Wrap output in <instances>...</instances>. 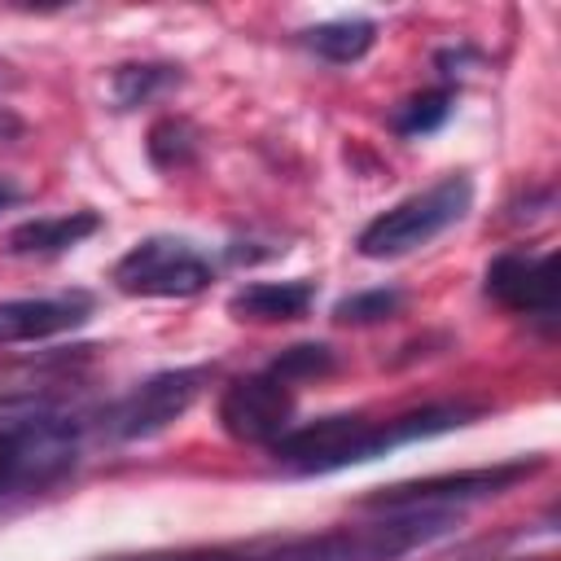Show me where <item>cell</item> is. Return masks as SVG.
<instances>
[{
	"label": "cell",
	"mask_w": 561,
	"mask_h": 561,
	"mask_svg": "<svg viewBox=\"0 0 561 561\" xmlns=\"http://www.w3.org/2000/svg\"><path fill=\"white\" fill-rule=\"evenodd\" d=\"M145 149H149V162L158 171H180V167H188L197 158V127L188 118H180V114H167V118H158L149 127Z\"/></svg>",
	"instance_id": "obj_15"
},
{
	"label": "cell",
	"mask_w": 561,
	"mask_h": 561,
	"mask_svg": "<svg viewBox=\"0 0 561 561\" xmlns=\"http://www.w3.org/2000/svg\"><path fill=\"white\" fill-rule=\"evenodd\" d=\"M210 259L180 237H145L110 272V280L131 298H193L210 285Z\"/></svg>",
	"instance_id": "obj_5"
},
{
	"label": "cell",
	"mask_w": 561,
	"mask_h": 561,
	"mask_svg": "<svg viewBox=\"0 0 561 561\" xmlns=\"http://www.w3.org/2000/svg\"><path fill=\"white\" fill-rule=\"evenodd\" d=\"M364 416H320L311 425H289L272 456L298 473H333L346 465H364Z\"/></svg>",
	"instance_id": "obj_7"
},
{
	"label": "cell",
	"mask_w": 561,
	"mask_h": 561,
	"mask_svg": "<svg viewBox=\"0 0 561 561\" xmlns=\"http://www.w3.org/2000/svg\"><path fill=\"white\" fill-rule=\"evenodd\" d=\"M543 460H504V465H486V469H460V473H434V478H416V482H394V486H377L368 491L359 504L368 513H412V508H451V504H469V500H486L500 491H513L517 482H526L530 473H539Z\"/></svg>",
	"instance_id": "obj_4"
},
{
	"label": "cell",
	"mask_w": 561,
	"mask_h": 561,
	"mask_svg": "<svg viewBox=\"0 0 561 561\" xmlns=\"http://www.w3.org/2000/svg\"><path fill=\"white\" fill-rule=\"evenodd\" d=\"M456 508H412V513H381L359 526H333L294 539H259L232 548L237 561H399L412 548H425L456 530Z\"/></svg>",
	"instance_id": "obj_1"
},
{
	"label": "cell",
	"mask_w": 561,
	"mask_h": 561,
	"mask_svg": "<svg viewBox=\"0 0 561 561\" xmlns=\"http://www.w3.org/2000/svg\"><path fill=\"white\" fill-rule=\"evenodd\" d=\"M535 561H548V557H535Z\"/></svg>",
	"instance_id": "obj_22"
},
{
	"label": "cell",
	"mask_w": 561,
	"mask_h": 561,
	"mask_svg": "<svg viewBox=\"0 0 561 561\" xmlns=\"http://www.w3.org/2000/svg\"><path fill=\"white\" fill-rule=\"evenodd\" d=\"M486 294L504 302L508 311L522 316H557V254H526V250H504L486 267Z\"/></svg>",
	"instance_id": "obj_9"
},
{
	"label": "cell",
	"mask_w": 561,
	"mask_h": 561,
	"mask_svg": "<svg viewBox=\"0 0 561 561\" xmlns=\"http://www.w3.org/2000/svg\"><path fill=\"white\" fill-rule=\"evenodd\" d=\"M92 316V294H48V298H9L0 302V346L13 342H39L57 337L66 329H79Z\"/></svg>",
	"instance_id": "obj_10"
},
{
	"label": "cell",
	"mask_w": 561,
	"mask_h": 561,
	"mask_svg": "<svg viewBox=\"0 0 561 561\" xmlns=\"http://www.w3.org/2000/svg\"><path fill=\"white\" fill-rule=\"evenodd\" d=\"M0 412L9 416L0 425V500L48 491L75 469L83 421L57 412L48 399L35 394H22Z\"/></svg>",
	"instance_id": "obj_2"
},
{
	"label": "cell",
	"mask_w": 561,
	"mask_h": 561,
	"mask_svg": "<svg viewBox=\"0 0 561 561\" xmlns=\"http://www.w3.org/2000/svg\"><path fill=\"white\" fill-rule=\"evenodd\" d=\"M92 232H101V215L96 210H70V215L18 224L4 237V250L9 254H61V250H75L79 241H88Z\"/></svg>",
	"instance_id": "obj_12"
},
{
	"label": "cell",
	"mask_w": 561,
	"mask_h": 561,
	"mask_svg": "<svg viewBox=\"0 0 561 561\" xmlns=\"http://www.w3.org/2000/svg\"><path fill=\"white\" fill-rule=\"evenodd\" d=\"M13 202H22V188H18L9 175H0V210H4V206H13Z\"/></svg>",
	"instance_id": "obj_20"
},
{
	"label": "cell",
	"mask_w": 561,
	"mask_h": 561,
	"mask_svg": "<svg viewBox=\"0 0 561 561\" xmlns=\"http://www.w3.org/2000/svg\"><path fill=\"white\" fill-rule=\"evenodd\" d=\"M473 206V180L451 171L438 184H430L425 193L403 197L399 206H390L386 215H377L373 224L359 228L355 250L364 259H399L412 254L421 245H430L434 237H443L451 224H460Z\"/></svg>",
	"instance_id": "obj_3"
},
{
	"label": "cell",
	"mask_w": 561,
	"mask_h": 561,
	"mask_svg": "<svg viewBox=\"0 0 561 561\" xmlns=\"http://www.w3.org/2000/svg\"><path fill=\"white\" fill-rule=\"evenodd\" d=\"M311 302H316L311 280H259V285H241L228 298V316L250 324H285V320H302Z\"/></svg>",
	"instance_id": "obj_11"
},
{
	"label": "cell",
	"mask_w": 561,
	"mask_h": 561,
	"mask_svg": "<svg viewBox=\"0 0 561 561\" xmlns=\"http://www.w3.org/2000/svg\"><path fill=\"white\" fill-rule=\"evenodd\" d=\"M140 561H237L232 548H197V552H171V557H140Z\"/></svg>",
	"instance_id": "obj_19"
},
{
	"label": "cell",
	"mask_w": 561,
	"mask_h": 561,
	"mask_svg": "<svg viewBox=\"0 0 561 561\" xmlns=\"http://www.w3.org/2000/svg\"><path fill=\"white\" fill-rule=\"evenodd\" d=\"M289 416H294V390L285 381H276L272 373L237 377L219 394V425L241 443L272 447L289 430Z\"/></svg>",
	"instance_id": "obj_8"
},
{
	"label": "cell",
	"mask_w": 561,
	"mask_h": 561,
	"mask_svg": "<svg viewBox=\"0 0 561 561\" xmlns=\"http://www.w3.org/2000/svg\"><path fill=\"white\" fill-rule=\"evenodd\" d=\"M333 364H337V359H333V351H329L324 342H298V346L280 351V355L272 359V368H267V373L294 390V381L324 377V373H333Z\"/></svg>",
	"instance_id": "obj_17"
},
{
	"label": "cell",
	"mask_w": 561,
	"mask_h": 561,
	"mask_svg": "<svg viewBox=\"0 0 561 561\" xmlns=\"http://www.w3.org/2000/svg\"><path fill=\"white\" fill-rule=\"evenodd\" d=\"M451 105H456V92H451V88L416 92V96H408V101L390 114V127H394L399 136H430V131H438V127L447 123Z\"/></svg>",
	"instance_id": "obj_16"
},
{
	"label": "cell",
	"mask_w": 561,
	"mask_h": 561,
	"mask_svg": "<svg viewBox=\"0 0 561 561\" xmlns=\"http://www.w3.org/2000/svg\"><path fill=\"white\" fill-rule=\"evenodd\" d=\"M206 377H210L206 364L153 373L149 381H140L131 394H123V399L110 408L105 430H110L114 438H149V434H162L171 421H180V416L197 403Z\"/></svg>",
	"instance_id": "obj_6"
},
{
	"label": "cell",
	"mask_w": 561,
	"mask_h": 561,
	"mask_svg": "<svg viewBox=\"0 0 561 561\" xmlns=\"http://www.w3.org/2000/svg\"><path fill=\"white\" fill-rule=\"evenodd\" d=\"M399 307H403V294L381 285V289H364V294L342 298V302L333 307V320H337V324H381V320L399 316Z\"/></svg>",
	"instance_id": "obj_18"
},
{
	"label": "cell",
	"mask_w": 561,
	"mask_h": 561,
	"mask_svg": "<svg viewBox=\"0 0 561 561\" xmlns=\"http://www.w3.org/2000/svg\"><path fill=\"white\" fill-rule=\"evenodd\" d=\"M307 44L333 61V66H351L359 61L373 44H377V22L373 18H333V22H320L307 31Z\"/></svg>",
	"instance_id": "obj_14"
},
{
	"label": "cell",
	"mask_w": 561,
	"mask_h": 561,
	"mask_svg": "<svg viewBox=\"0 0 561 561\" xmlns=\"http://www.w3.org/2000/svg\"><path fill=\"white\" fill-rule=\"evenodd\" d=\"M180 83H184L180 66L127 61V66H114V75H110V101H114V110H136V105H149V101L175 92Z\"/></svg>",
	"instance_id": "obj_13"
},
{
	"label": "cell",
	"mask_w": 561,
	"mask_h": 561,
	"mask_svg": "<svg viewBox=\"0 0 561 561\" xmlns=\"http://www.w3.org/2000/svg\"><path fill=\"white\" fill-rule=\"evenodd\" d=\"M0 70H4V61H0ZM0 79H4V75H0Z\"/></svg>",
	"instance_id": "obj_21"
}]
</instances>
